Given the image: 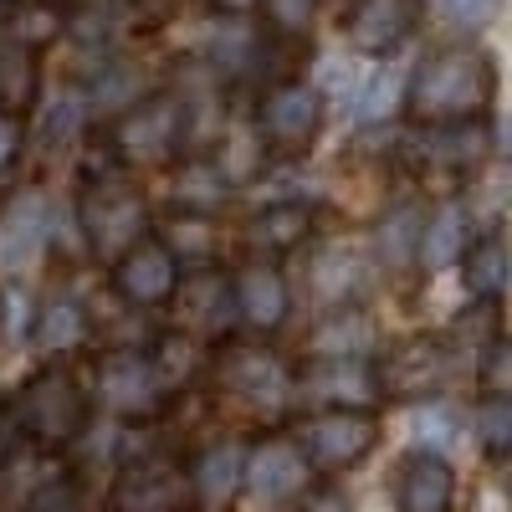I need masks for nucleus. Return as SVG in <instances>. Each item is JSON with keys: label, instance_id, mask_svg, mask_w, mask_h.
<instances>
[{"label": "nucleus", "instance_id": "obj_1", "mask_svg": "<svg viewBox=\"0 0 512 512\" xmlns=\"http://www.w3.org/2000/svg\"><path fill=\"white\" fill-rule=\"evenodd\" d=\"M497 98V62L456 41V47L431 52L405 82V113L415 123H461V118H487Z\"/></svg>", "mask_w": 512, "mask_h": 512}, {"label": "nucleus", "instance_id": "obj_2", "mask_svg": "<svg viewBox=\"0 0 512 512\" xmlns=\"http://www.w3.org/2000/svg\"><path fill=\"white\" fill-rule=\"evenodd\" d=\"M93 400L82 390V379L62 364L36 369L21 390L11 395V431L36 446V451H67L88 436Z\"/></svg>", "mask_w": 512, "mask_h": 512}, {"label": "nucleus", "instance_id": "obj_3", "mask_svg": "<svg viewBox=\"0 0 512 512\" xmlns=\"http://www.w3.org/2000/svg\"><path fill=\"white\" fill-rule=\"evenodd\" d=\"M108 149L123 169L134 175H154V169H175L190 149V113L180 93H139L128 103L113 128H108Z\"/></svg>", "mask_w": 512, "mask_h": 512}, {"label": "nucleus", "instance_id": "obj_4", "mask_svg": "<svg viewBox=\"0 0 512 512\" xmlns=\"http://www.w3.org/2000/svg\"><path fill=\"white\" fill-rule=\"evenodd\" d=\"M149 195L134 175L108 169V175H88L77 195V231L98 262H113L118 251H128L139 236H149Z\"/></svg>", "mask_w": 512, "mask_h": 512}, {"label": "nucleus", "instance_id": "obj_5", "mask_svg": "<svg viewBox=\"0 0 512 512\" xmlns=\"http://www.w3.org/2000/svg\"><path fill=\"white\" fill-rule=\"evenodd\" d=\"M210 349H216L210 379L231 405H241L256 420H277L292 410V364L277 349L256 344V338H221Z\"/></svg>", "mask_w": 512, "mask_h": 512}, {"label": "nucleus", "instance_id": "obj_6", "mask_svg": "<svg viewBox=\"0 0 512 512\" xmlns=\"http://www.w3.org/2000/svg\"><path fill=\"white\" fill-rule=\"evenodd\" d=\"M88 400H98L113 420H154L175 400V390H169V379H164L149 344H123V349L98 354Z\"/></svg>", "mask_w": 512, "mask_h": 512}, {"label": "nucleus", "instance_id": "obj_7", "mask_svg": "<svg viewBox=\"0 0 512 512\" xmlns=\"http://www.w3.org/2000/svg\"><path fill=\"white\" fill-rule=\"evenodd\" d=\"M497 134L487 118H461V123H420L410 144H405V164L420 180H472L477 169L492 159Z\"/></svg>", "mask_w": 512, "mask_h": 512}, {"label": "nucleus", "instance_id": "obj_8", "mask_svg": "<svg viewBox=\"0 0 512 512\" xmlns=\"http://www.w3.org/2000/svg\"><path fill=\"white\" fill-rule=\"evenodd\" d=\"M313 487V466L297 446V436H256L246 441V466H241V497L262 512H287L303 502V492Z\"/></svg>", "mask_w": 512, "mask_h": 512}, {"label": "nucleus", "instance_id": "obj_9", "mask_svg": "<svg viewBox=\"0 0 512 512\" xmlns=\"http://www.w3.org/2000/svg\"><path fill=\"white\" fill-rule=\"evenodd\" d=\"M384 425L374 410H313L297 425V446H303L313 477H344L359 461L374 456Z\"/></svg>", "mask_w": 512, "mask_h": 512}, {"label": "nucleus", "instance_id": "obj_10", "mask_svg": "<svg viewBox=\"0 0 512 512\" xmlns=\"http://www.w3.org/2000/svg\"><path fill=\"white\" fill-rule=\"evenodd\" d=\"M384 400H436L456 379V349L441 333H410L374 359Z\"/></svg>", "mask_w": 512, "mask_h": 512}, {"label": "nucleus", "instance_id": "obj_11", "mask_svg": "<svg viewBox=\"0 0 512 512\" xmlns=\"http://www.w3.org/2000/svg\"><path fill=\"white\" fill-rule=\"evenodd\" d=\"M323 118H328V103L323 93L313 88V82H272V88L262 93V103H256V134H262L267 154H282V159H303L318 134H323Z\"/></svg>", "mask_w": 512, "mask_h": 512}, {"label": "nucleus", "instance_id": "obj_12", "mask_svg": "<svg viewBox=\"0 0 512 512\" xmlns=\"http://www.w3.org/2000/svg\"><path fill=\"white\" fill-rule=\"evenodd\" d=\"M190 502L185 461L169 451L128 456L108 487V512H190Z\"/></svg>", "mask_w": 512, "mask_h": 512}, {"label": "nucleus", "instance_id": "obj_13", "mask_svg": "<svg viewBox=\"0 0 512 512\" xmlns=\"http://www.w3.org/2000/svg\"><path fill=\"white\" fill-rule=\"evenodd\" d=\"M169 308H175L185 338L195 344H221V338L236 333V297H231V272L226 267H195V272H180L175 282V297H169Z\"/></svg>", "mask_w": 512, "mask_h": 512}, {"label": "nucleus", "instance_id": "obj_14", "mask_svg": "<svg viewBox=\"0 0 512 512\" xmlns=\"http://www.w3.org/2000/svg\"><path fill=\"white\" fill-rule=\"evenodd\" d=\"M292 400L313 410H374L384 395L374 359H308L292 369Z\"/></svg>", "mask_w": 512, "mask_h": 512}, {"label": "nucleus", "instance_id": "obj_15", "mask_svg": "<svg viewBox=\"0 0 512 512\" xmlns=\"http://www.w3.org/2000/svg\"><path fill=\"white\" fill-rule=\"evenodd\" d=\"M425 21V0H349L344 11V52L384 62L405 52V41Z\"/></svg>", "mask_w": 512, "mask_h": 512}, {"label": "nucleus", "instance_id": "obj_16", "mask_svg": "<svg viewBox=\"0 0 512 512\" xmlns=\"http://www.w3.org/2000/svg\"><path fill=\"white\" fill-rule=\"evenodd\" d=\"M108 267H113V292H118V303L139 308V313L169 308L175 282H180V256L169 251L159 236H139L128 251H118Z\"/></svg>", "mask_w": 512, "mask_h": 512}, {"label": "nucleus", "instance_id": "obj_17", "mask_svg": "<svg viewBox=\"0 0 512 512\" xmlns=\"http://www.w3.org/2000/svg\"><path fill=\"white\" fill-rule=\"evenodd\" d=\"M231 297H236V328L251 333H277L292 313V287L267 256H251L246 267L231 272Z\"/></svg>", "mask_w": 512, "mask_h": 512}, {"label": "nucleus", "instance_id": "obj_18", "mask_svg": "<svg viewBox=\"0 0 512 512\" xmlns=\"http://www.w3.org/2000/svg\"><path fill=\"white\" fill-rule=\"evenodd\" d=\"M395 512H456V466L446 451L410 446L395 461Z\"/></svg>", "mask_w": 512, "mask_h": 512}, {"label": "nucleus", "instance_id": "obj_19", "mask_svg": "<svg viewBox=\"0 0 512 512\" xmlns=\"http://www.w3.org/2000/svg\"><path fill=\"white\" fill-rule=\"evenodd\" d=\"M52 236V205L36 185L16 190L6 205H0V272H21L31 267L41 251H47Z\"/></svg>", "mask_w": 512, "mask_h": 512}, {"label": "nucleus", "instance_id": "obj_20", "mask_svg": "<svg viewBox=\"0 0 512 512\" xmlns=\"http://www.w3.org/2000/svg\"><path fill=\"white\" fill-rule=\"evenodd\" d=\"M241 466H246V441L241 436H221L200 446L190 461H185V477H190V497L205 507V512H221L241 497Z\"/></svg>", "mask_w": 512, "mask_h": 512}, {"label": "nucleus", "instance_id": "obj_21", "mask_svg": "<svg viewBox=\"0 0 512 512\" xmlns=\"http://www.w3.org/2000/svg\"><path fill=\"white\" fill-rule=\"evenodd\" d=\"M246 246L251 256H267V262H277V256L297 251L308 236H313V205L308 200H272L262 210H251L246 221Z\"/></svg>", "mask_w": 512, "mask_h": 512}, {"label": "nucleus", "instance_id": "obj_22", "mask_svg": "<svg viewBox=\"0 0 512 512\" xmlns=\"http://www.w3.org/2000/svg\"><path fill=\"white\" fill-rule=\"evenodd\" d=\"M93 333V318H88V303L77 292H57L47 303H36V318H31V344L47 354V359H67L88 344Z\"/></svg>", "mask_w": 512, "mask_h": 512}, {"label": "nucleus", "instance_id": "obj_23", "mask_svg": "<svg viewBox=\"0 0 512 512\" xmlns=\"http://www.w3.org/2000/svg\"><path fill=\"white\" fill-rule=\"evenodd\" d=\"M41 93V47L0 21V113H26Z\"/></svg>", "mask_w": 512, "mask_h": 512}, {"label": "nucleus", "instance_id": "obj_24", "mask_svg": "<svg viewBox=\"0 0 512 512\" xmlns=\"http://www.w3.org/2000/svg\"><path fill=\"white\" fill-rule=\"evenodd\" d=\"M374 354H379V328L359 303L333 308L308 338V359H374Z\"/></svg>", "mask_w": 512, "mask_h": 512}, {"label": "nucleus", "instance_id": "obj_25", "mask_svg": "<svg viewBox=\"0 0 512 512\" xmlns=\"http://www.w3.org/2000/svg\"><path fill=\"white\" fill-rule=\"evenodd\" d=\"M456 262H461L466 297H472V303H482V308H497V303H502V292H507V277H512L507 236H502V231H482V236H472Z\"/></svg>", "mask_w": 512, "mask_h": 512}, {"label": "nucleus", "instance_id": "obj_26", "mask_svg": "<svg viewBox=\"0 0 512 512\" xmlns=\"http://www.w3.org/2000/svg\"><path fill=\"white\" fill-rule=\"evenodd\" d=\"M369 272H374V267H369L364 251H354V246H328V251L313 256L308 282H313V292L323 297V303L349 308V303H359V297H364Z\"/></svg>", "mask_w": 512, "mask_h": 512}, {"label": "nucleus", "instance_id": "obj_27", "mask_svg": "<svg viewBox=\"0 0 512 512\" xmlns=\"http://www.w3.org/2000/svg\"><path fill=\"white\" fill-rule=\"evenodd\" d=\"M466 241H472V221H466V210L456 200L425 210L420 221V241H415V267L425 272H446L456 267V256L466 251Z\"/></svg>", "mask_w": 512, "mask_h": 512}, {"label": "nucleus", "instance_id": "obj_28", "mask_svg": "<svg viewBox=\"0 0 512 512\" xmlns=\"http://www.w3.org/2000/svg\"><path fill=\"white\" fill-rule=\"evenodd\" d=\"M216 175L236 190V185H251L256 175L267 169V144L256 134V123L246 118H221V139H216Z\"/></svg>", "mask_w": 512, "mask_h": 512}, {"label": "nucleus", "instance_id": "obj_29", "mask_svg": "<svg viewBox=\"0 0 512 512\" xmlns=\"http://www.w3.org/2000/svg\"><path fill=\"white\" fill-rule=\"evenodd\" d=\"M420 221H425V210L415 200H400L384 210V221L374 226V251H379V262L400 272V267H415V241H420Z\"/></svg>", "mask_w": 512, "mask_h": 512}, {"label": "nucleus", "instance_id": "obj_30", "mask_svg": "<svg viewBox=\"0 0 512 512\" xmlns=\"http://www.w3.org/2000/svg\"><path fill=\"white\" fill-rule=\"evenodd\" d=\"M472 441L482 446L487 461H507L512 451V395L482 390L472 405Z\"/></svg>", "mask_w": 512, "mask_h": 512}, {"label": "nucleus", "instance_id": "obj_31", "mask_svg": "<svg viewBox=\"0 0 512 512\" xmlns=\"http://www.w3.org/2000/svg\"><path fill=\"white\" fill-rule=\"evenodd\" d=\"M31 318H36L31 292L16 287V282H0V349L31 344Z\"/></svg>", "mask_w": 512, "mask_h": 512}, {"label": "nucleus", "instance_id": "obj_32", "mask_svg": "<svg viewBox=\"0 0 512 512\" xmlns=\"http://www.w3.org/2000/svg\"><path fill=\"white\" fill-rule=\"evenodd\" d=\"M256 11H262L267 31L282 36V41H297L308 36L313 21H318V0H256Z\"/></svg>", "mask_w": 512, "mask_h": 512}, {"label": "nucleus", "instance_id": "obj_33", "mask_svg": "<svg viewBox=\"0 0 512 512\" xmlns=\"http://www.w3.org/2000/svg\"><path fill=\"white\" fill-rule=\"evenodd\" d=\"M77 507H82V502H77V482L62 477V472L41 477V482L21 497V512H77Z\"/></svg>", "mask_w": 512, "mask_h": 512}, {"label": "nucleus", "instance_id": "obj_34", "mask_svg": "<svg viewBox=\"0 0 512 512\" xmlns=\"http://www.w3.org/2000/svg\"><path fill=\"white\" fill-rule=\"evenodd\" d=\"M507 369H512V349H507V338H502V333H492V338H487V349H482V359H477L482 390L512 395V379H507Z\"/></svg>", "mask_w": 512, "mask_h": 512}, {"label": "nucleus", "instance_id": "obj_35", "mask_svg": "<svg viewBox=\"0 0 512 512\" xmlns=\"http://www.w3.org/2000/svg\"><path fill=\"white\" fill-rule=\"evenodd\" d=\"M436 6H441V16H446L451 26L482 31V26L497 21V6H502V0H436Z\"/></svg>", "mask_w": 512, "mask_h": 512}, {"label": "nucleus", "instance_id": "obj_36", "mask_svg": "<svg viewBox=\"0 0 512 512\" xmlns=\"http://www.w3.org/2000/svg\"><path fill=\"white\" fill-rule=\"evenodd\" d=\"M415 431H420V446H431V451H446L451 436H456V415L451 410H420L415 415Z\"/></svg>", "mask_w": 512, "mask_h": 512}, {"label": "nucleus", "instance_id": "obj_37", "mask_svg": "<svg viewBox=\"0 0 512 512\" xmlns=\"http://www.w3.org/2000/svg\"><path fill=\"white\" fill-rule=\"evenodd\" d=\"M21 139H26V128H21V118L16 113H0V175L16 164V154H21Z\"/></svg>", "mask_w": 512, "mask_h": 512}, {"label": "nucleus", "instance_id": "obj_38", "mask_svg": "<svg viewBox=\"0 0 512 512\" xmlns=\"http://www.w3.org/2000/svg\"><path fill=\"white\" fill-rule=\"evenodd\" d=\"M297 512H354V507L338 487H308L303 502H297Z\"/></svg>", "mask_w": 512, "mask_h": 512}, {"label": "nucleus", "instance_id": "obj_39", "mask_svg": "<svg viewBox=\"0 0 512 512\" xmlns=\"http://www.w3.org/2000/svg\"><path fill=\"white\" fill-rule=\"evenodd\" d=\"M205 6L216 11V16H231L236 21V16H251L256 11V0H205Z\"/></svg>", "mask_w": 512, "mask_h": 512}, {"label": "nucleus", "instance_id": "obj_40", "mask_svg": "<svg viewBox=\"0 0 512 512\" xmlns=\"http://www.w3.org/2000/svg\"><path fill=\"white\" fill-rule=\"evenodd\" d=\"M11 6H16V0H0V21H6V16H11Z\"/></svg>", "mask_w": 512, "mask_h": 512}, {"label": "nucleus", "instance_id": "obj_41", "mask_svg": "<svg viewBox=\"0 0 512 512\" xmlns=\"http://www.w3.org/2000/svg\"><path fill=\"white\" fill-rule=\"evenodd\" d=\"M77 512H82V507H77ZM103 512H108V507H103Z\"/></svg>", "mask_w": 512, "mask_h": 512}]
</instances>
